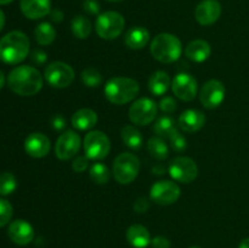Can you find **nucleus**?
<instances>
[{"label": "nucleus", "mask_w": 249, "mask_h": 248, "mask_svg": "<svg viewBox=\"0 0 249 248\" xmlns=\"http://www.w3.org/2000/svg\"><path fill=\"white\" fill-rule=\"evenodd\" d=\"M170 85H172V80L164 71H157L148 79V89H150L151 94L156 95V96L164 95Z\"/></svg>", "instance_id": "24"}, {"label": "nucleus", "mask_w": 249, "mask_h": 248, "mask_svg": "<svg viewBox=\"0 0 249 248\" xmlns=\"http://www.w3.org/2000/svg\"><path fill=\"white\" fill-rule=\"evenodd\" d=\"M124 27H125V19L117 11H106L99 15L95 23L97 35L106 40L118 38L123 33Z\"/></svg>", "instance_id": "6"}, {"label": "nucleus", "mask_w": 249, "mask_h": 248, "mask_svg": "<svg viewBox=\"0 0 249 248\" xmlns=\"http://www.w3.org/2000/svg\"><path fill=\"white\" fill-rule=\"evenodd\" d=\"M140 172V159L130 152H123L113 162V177L119 184L128 185L133 182Z\"/></svg>", "instance_id": "5"}, {"label": "nucleus", "mask_w": 249, "mask_h": 248, "mask_svg": "<svg viewBox=\"0 0 249 248\" xmlns=\"http://www.w3.org/2000/svg\"><path fill=\"white\" fill-rule=\"evenodd\" d=\"M50 17H51V19H53V22H56V23H61V22H62V19H63V12L61 11L60 9H53V10H51L50 11Z\"/></svg>", "instance_id": "42"}, {"label": "nucleus", "mask_w": 249, "mask_h": 248, "mask_svg": "<svg viewBox=\"0 0 249 248\" xmlns=\"http://www.w3.org/2000/svg\"><path fill=\"white\" fill-rule=\"evenodd\" d=\"M71 28H72V33L75 38L78 39H87L91 33V22L89 18H87L83 15H78L72 19L71 23Z\"/></svg>", "instance_id": "27"}, {"label": "nucleus", "mask_w": 249, "mask_h": 248, "mask_svg": "<svg viewBox=\"0 0 249 248\" xmlns=\"http://www.w3.org/2000/svg\"><path fill=\"white\" fill-rule=\"evenodd\" d=\"M189 248H201V247H198V246H192V247H189Z\"/></svg>", "instance_id": "48"}, {"label": "nucleus", "mask_w": 249, "mask_h": 248, "mask_svg": "<svg viewBox=\"0 0 249 248\" xmlns=\"http://www.w3.org/2000/svg\"><path fill=\"white\" fill-rule=\"evenodd\" d=\"M140 92V85L133 78L114 77L105 85V96L111 104L125 105L131 102Z\"/></svg>", "instance_id": "3"}, {"label": "nucleus", "mask_w": 249, "mask_h": 248, "mask_svg": "<svg viewBox=\"0 0 249 248\" xmlns=\"http://www.w3.org/2000/svg\"><path fill=\"white\" fill-rule=\"evenodd\" d=\"M122 140L131 150H140L142 147V135L134 125H125L122 129Z\"/></svg>", "instance_id": "26"}, {"label": "nucleus", "mask_w": 249, "mask_h": 248, "mask_svg": "<svg viewBox=\"0 0 249 248\" xmlns=\"http://www.w3.org/2000/svg\"><path fill=\"white\" fill-rule=\"evenodd\" d=\"M172 90L178 99L190 102L196 97L198 84L189 73H179L172 82Z\"/></svg>", "instance_id": "14"}, {"label": "nucleus", "mask_w": 249, "mask_h": 248, "mask_svg": "<svg viewBox=\"0 0 249 248\" xmlns=\"http://www.w3.org/2000/svg\"><path fill=\"white\" fill-rule=\"evenodd\" d=\"M7 85L19 96H33L43 88V75L32 66H18L10 72Z\"/></svg>", "instance_id": "1"}, {"label": "nucleus", "mask_w": 249, "mask_h": 248, "mask_svg": "<svg viewBox=\"0 0 249 248\" xmlns=\"http://www.w3.org/2000/svg\"><path fill=\"white\" fill-rule=\"evenodd\" d=\"M153 130L157 134V136L160 138H168L177 130V126H175V122L172 117L169 116H162L157 119L155 126H153Z\"/></svg>", "instance_id": "29"}, {"label": "nucleus", "mask_w": 249, "mask_h": 248, "mask_svg": "<svg viewBox=\"0 0 249 248\" xmlns=\"http://www.w3.org/2000/svg\"><path fill=\"white\" fill-rule=\"evenodd\" d=\"M46 58H48V55L43 50H34L33 53H32V60H33V62L38 63V65L45 63Z\"/></svg>", "instance_id": "41"}, {"label": "nucleus", "mask_w": 249, "mask_h": 248, "mask_svg": "<svg viewBox=\"0 0 249 248\" xmlns=\"http://www.w3.org/2000/svg\"><path fill=\"white\" fill-rule=\"evenodd\" d=\"M150 208V202H148L147 198L145 197H140V198L136 199L135 204H134V209L138 213H146Z\"/></svg>", "instance_id": "40"}, {"label": "nucleus", "mask_w": 249, "mask_h": 248, "mask_svg": "<svg viewBox=\"0 0 249 248\" xmlns=\"http://www.w3.org/2000/svg\"><path fill=\"white\" fill-rule=\"evenodd\" d=\"M34 36H36V40L38 41L39 45H50L51 43H53L56 38V29L49 22H41L40 24L36 27Z\"/></svg>", "instance_id": "25"}, {"label": "nucleus", "mask_w": 249, "mask_h": 248, "mask_svg": "<svg viewBox=\"0 0 249 248\" xmlns=\"http://www.w3.org/2000/svg\"><path fill=\"white\" fill-rule=\"evenodd\" d=\"M160 108L165 113H173L177 109V101L173 97L165 96L164 99L160 100Z\"/></svg>", "instance_id": "36"}, {"label": "nucleus", "mask_w": 249, "mask_h": 248, "mask_svg": "<svg viewBox=\"0 0 249 248\" xmlns=\"http://www.w3.org/2000/svg\"><path fill=\"white\" fill-rule=\"evenodd\" d=\"M178 123L180 129L186 133H196L203 128L206 123V116L198 109H186L180 114Z\"/></svg>", "instance_id": "19"}, {"label": "nucleus", "mask_w": 249, "mask_h": 248, "mask_svg": "<svg viewBox=\"0 0 249 248\" xmlns=\"http://www.w3.org/2000/svg\"><path fill=\"white\" fill-rule=\"evenodd\" d=\"M12 214H14V208H12L11 203L6 199L0 198V228L9 224L12 218Z\"/></svg>", "instance_id": "33"}, {"label": "nucleus", "mask_w": 249, "mask_h": 248, "mask_svg": "<svg viewBox=\"0 0 249 248\" xmlns=\"http://www.w3.org/2000/svg\"><path fill=\"white\" fill-rule=\"evenodd\" d=\"M181 190L179 185L170 180H160L152 185L150 197L155 203L160 206H169L179 199Z\"/></svg>", "instance_id": "11"}, {"label": "nucleus", "mask_w": 249, "mask_h": 248, "mask_svg": "<svg viewBox=\"0 0 249 248\" xmlns=\"http://www.w3.org/2000/svg\"><path fill=\"white\" fill-rule=\"evenodd\" d=\"M85 156L89 159L101 160L107 157L111 151V141L108 136L100 130H92L85 135L83 141Z\"/></svg>", "instance_id": "7"}, {"label": "nucleus", "mask_w": 249, "mask_h": 248, "mask_svg": "<svg viewBox=\"0 0 249 248\" xmlns=\"http://www.w3.org/2000/svg\"><path fill=\"white\" fill-rule=\"evenodd\" d=\"M74 75L73 68L61 61L50 63L44 72V78L48 84L53 88H57V89L70 87L74 80Z\"/></svg>", "instance_id": "8"}, {"label": "nucleus", "mask_w": 249, "mask_h": 248, "mask_svg": "<svg viewBox=\"0 0 249 248\" xmlns=\"http://www.w3.org/2000/svg\"><path fill=\"white\" fill-rule=\"evenodd\" d=\"M17 180L15 175L10 172H5L0 174V195L7 196L11 195L16 190Z\"/></svg>", "instance_id": "32"}, {"label": "nucleus", "mask_w": 249, "mask_h": 248, "mask_svg": "<svg viewBox=\"0 0 249 248\" xmlns=\"http://www.w3.org/2000/svg\"><path fill=\"white\" fill-rule=\"evenodd\" d=\"M82 82L85 87H89V88H97L99 85L102 84V74L96 70V68H85L84 71L82 72Z\"/></svg>", "instance_id": "31"}, {"label": "nucleus", "mask_w": 249, "mask_h": 248, "mask_svg": "<svg viewBox=\"0 0 249 248\" xmlns=\"http://www.w3.org/2000/svg\"><path fill=\"white\" fill-rule=\"evenodd\" d=\"M169 141H170V146H172V148L174 151H177V152L180 153L186 151L187 141L186 139L184 138V135H182L178 129L169 136Z\"/></svg>", "instance_id": "34"}, {"label": "nucleus", "mask_w": 249, "mask_h": 248, "mask_svg": "<svg viewBox=\"0 0 249 248\" xmlns=\"http://www.w3.org/2000/svg\"><path fill=\"white\" fill-rule=\"evenodd\" d=\"M151 53L162 63H173L181 56L182 45L177 35L170 33H160L151 41Z\"/></svg>", "instance_id": "4"}, {"label": "nucleus", "mask_w": 249, "mask_h": 248, "mask_svg": "<svg viewBox=\"0 0 249 248\" xmlns=\"http://www.w3.org/2000/svg\"><path fill=\"white\" fill-rule=\"evenodd\" d=\"M225 99V87L218 79H211L202 87L199 101L204 108L213 109L220 106Z\"/></svg>", "instance_id": "13"}, {"label": "nucleus", "mask_w": 249, "mask_h": 248, "mask_svg": "<svg viewBox=\"0 0 249 248\" xmlns=\"http://www.w3.org/2000/svg\"><path fill=\"white\" fill-rule=\"evenodd\" d=\"M50 140L43 133H32L24 141V150L31 157L43 158L50 152Z\"/></svg>", "instance_id": "17"}, {"label": "nucleus", "mask_w": 249, "mask_h": 248, "mask_svg": "<svg viewBox=\"0 0 249 248\" xmlns=\"http://www.w3.org/2000/svg\"><path fill=\"white\" fill-rule=\"evenodd\" d=\"M19 7L27 18L39 19L50 14L51 0H21Z\"/></svg>", "instance_id": "18"}, {"label": "nucleus", "mask_w": 249, "mask_h": 248, "mask_svg": "<svg viewBox=\"0 0 249 248\" xmlns=\"http://www.w3.org/2000/svg\"><path fill=\"white\" fill-rule=\"evenodd\" d=\"M10 240L18 246H27L34 238V229L28 221L17 219L9 225L7 230Z\"/></svg>", "instance_id": "16"}, {"label": "nucleus", "mask_w": 249, "mask_h": 248, "mask_svg": "<svg viewBox=\"0 0 249 248\" xmlns=\"http://www.w3.org/2000/svg\"><path fill=\"white\" fill-rule=\"evenodd\" d=\"M157 116V105L150 97H142L134 102L129 108V119L135 125H148Z\"/></svg>", "instance_id": "9"}, {"label": "nucleus", "mask_w": 249, "mask_h": 248, "mask_svg": "<svg viewBox=\"0 0 249 248\" xmlns=\"http://www.w3.org/2000/svg\"><path fill=\"white\" fill-rule=\"evenodd\" d=\"M151 246L152 248H170L172 243L164 236H156L155 238L151 240Z\"/></svg>", "instance_id": "39"}, {"label": "nucleus", "mask_w": 249, "mask_h": 248, "mask_svg": "<svg viewBox=\"0 0 249 248\" xmlns=\"http://www.w3.org/2000/svg\"><path fill=\"white\" fill-rule=\"evenodd\" d=\"M221 16V5L218 0H202L195 10V18L201 26H211Z\"/></svg>", "instance_id": "15"}, {"label": "nucleus", "mask_w": 249, "mask_h": 248, "mask_svg": "<svg viewBox=\"0 0 249 248\" xmlns=\"http://www.w3.org/2000/svg\"><path fill=\"white\" fill-rule=\"evenodd\" d=\"M4 26H5V15L4 12L0 10V32H1V29L4 28Z\"/></svg>", "instance_id": "44"}, {"label": "nucleus", "mask_w": 249, "mask_h": 248, "mask_svg": "<svg viewBox=\"0 0 249 248\" xmlns=\"http://www.w3.org/2000/svg\"><path fill=\"white\" fill-rule=\"evenodd\" d=\"M211 53V44L208 41L203 40V39L192 40L185 48V55H186L187 58L194 61V62H204L206 60H208Z\"/></svg>", "instance_id": "21"}, {"label": "nucleus", "mask_w": 249, "mask_h": 248, "mask_svg": "<svg viewBox=\"0 0 249 248\" xmlns=\"http://www.w3.org/2000/svg\"><path fill=\"white\" fill-rule=\"evenodd\" d=\"M83 7L90 15H99L100 9H101L99 1H96V0H85L83 2Z\"/></svg>", "instance_id": "37"}, {"label": "nucleus", "mask_w": 249, "mask_h": 248, "mask_svg": "<svg viewBox=\"0 0 249 248\" xmlns=\"http://www.w3.org/2000/svg\"><path fill=\"white\" fill-rule=\"evenodd\" d=\"M90 179L99 185H105L109 181V170L102 163H94L90 168Z\"/></svg>", "instance_id": "30"}, {"label": "nucleus", "mask_w": 249, "mask_h": 248, "mask_svg": "<svg viewBox=\"0 0 249 248\" xmlns=\"http://www.w3.org/2000/svg\"><path fill=\"white\" fill-rule=\"evenodd\" d=\"M12 1H14V0H0V5H7Z\"/></svg>", "instance_id": "46"}, {"label": "nucleus", "mask_w": 249, "mask_h": 248, "mask_svg": "<svg viewBox=\"0 0 249 248\" xmlns=\"http://www.w3.org/2000/svg\"><path fill=\"white\" fill-rule=\"evenodd\" d=\"M238 248H249V237L243 238L238 245Z\"/></svg>", "instance_id": "43"}, {"label": "nucleus", "mask_w": 249, "mask_h": 248, "mask_svg": "<svg viewBox=\"0 0 249 248\" xmlns=\"http://www.w3.org/2000/svg\"><path fill=\"white\" fill-rule=\"evenodd\" d=\"M71 122H72L73 128L78 130H89L96 125L97 114L90 108H80L74 112Z\"/></svg>", "instance_id": "23"}, {"label": "nucleus", "mask_w": 249, "mask_h": 248, "mask_svg": "<svg viewBox=\"0 0 249 248\" xmlns=\"http://www.w3.org/2000/svg\"><path fill=\"white\" fill-rule=\"evenodd\" d=\"M107 1H109V2H121V1H123V0H107Z\"/></svg>", "instance_id": "47"}, {"label": "nucleus", "mask_w": 249, "mask_h": 248, "mask_svg": "<svg viewBox=\"0 0 249 248\" xmlns=\"http://www.w3.org/2000/svg\"><path fill=\"white\" fill-rule=\"evenodd\" d=\"M169 175L175 181L190 184L198 175V167L192 158L180 156L170 162Z\"/></svg>", "instance_id": "10"}, {"label": "nucleus", "mask_w": 249, "mask_h": 248, "mask_svg": "<svg viewBox=\"0 0 249 248\" xmlns=\"http://www.w3.org/2000/svg\"><path fill=\"white\" fill-rule=\"evenodd\" d=\"M150 41V32L141 26L131 27L124 36V43L131 50H141Z\"/></svg>", "instance_id": "20"}, {"label": "nucleus", "mask_w": 249, "mask_h": 248, "mask_svg": "<svg viewBox=\"0 0 249 248\" xmlns=\"http://www.w3.org/2000/svg\"><path fill=\"white\" fill-rule=\"evenodd\" d=\"M82 140L75 131L67 130L58 136L55 143V155L58 159L67 160L79 152Z\"/></svg>", "instance_id": "12"}, {"label": "nucleus", "mask_w": 249, "mask_h": 248, "mask_svg": "<svg viewBox=\"0 0 249 248\" xmlns=\"http://www.w3.org/2000/svg\"><path fill=\"white\" fill-rule=\"evenodd\" d=\"M29 53V39L23 32L12 31L0 39V61L9 65L22 62Z\"/></svg>", "instance_id": "2"}, {"label": "nucleus", "mask_w": 249, "mask_h": 248, "mask_svg": "<svg viewBox=\"0 0 249 248\" xmlns=\"http://www.w3.org/2000/svg\"><path fill=\"white\" fill-rule=\"evenodd\" d=\"M88 165H89V158L87 156H78L72 163V169L75 173H83L87 170Z\"/></svg>", "instance_id": "35"}, {"label": "nucleus", "mask_w": 249, "mask_h": 248, "mask_svg": "<svg viewBox=\"0 0 249 248\" xmlns=\"http://www.w3.org/2000/svg\"><path fill=\"white\" fill-rule=\"evenodd\" d=\"M126 240L134 248H146L151 245V235L147 228L134 224L126 230Z\"/></svg>", "instance_id": "22"}, {"label": "nucleus", "mask_w": 249, "mask_h": 248, "mask_svg": "<svg viewBox=\"0 0 249 248\" xmlns=\"http://www.w3.org/2000/svg\"><path fill=\"white\" fill-rule=\"evenodd\" d=\"M4 84H5V75H4V73L0 71V89L4 87Z\"/></svg>", "instance_id": "45"}, {"label": "nucleus", "mask_w": 249, "mask_h": 248, "mask_svg": "<svg viewBox=\"0 0 249 248\" xmlns=\"http://www.w3.org/2000/svg\"><path fill=\"white\" fill-rule=\"evenodd\" d=\"M147 150L152 157L160 160L165 159L169 155V147L160 136H153L147 141Z\"/></svg>", "instance_id": "28"}, {"label": "nucleus", "mask_w": 249, "mask_h": 248, "mask_svg": "<svg viewBox=\"0 0 249 248\" xmlns=\"http://www.w3.org/2000/svg\"><path fill=\"white\" fill-rule=\"evenodd\" d=\"M51 126L55 130L61 131L66 128V119L62 114H53L51 117Z\"/></svg>", "instance_id": "38"}]
</instances>
